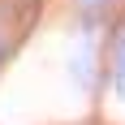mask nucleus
<instances>
[{"mask_svg": "<svg viewBox=\"0 0 125 125\" xmlns=\"http://www.w3.org/2000/svg\"><path fill=\"white\" fill-rule=\"evenodd\" d=\"M0 56H4V39H0Z\"/></svg>", "mask_w": 125, "mask_h": 125, "instance_id": "obj_2", "label": "nucleus"}, {"mask_svg": "<svg viewBox=\"0 0 125 125\" xmlns=\"http://www.w3.org/2000/svg\"><path fill=\"white\" fill-rule=\"evenodd\" d=\"M112 82H116V95L125 99V26H121V39H116V65H112Z\"/></svg>", "mask_w": 125, "mask_h": 125, "instance_id": "obj_1", "label": "nucleus"}, {"mask_svg": "<svg viewBox=\"0 0 125 125\" xmlns=\"http://www.w3.org/2000/svg\"><path fill=\"white\" fill-rule=\"evenodd\" d=\"M86 4H91V0H86Z\"/></svg>", "mask_w": 125, "mask_h": 125, "instance_id": "obj_3", "label": "nucleus"}]
</instances>
